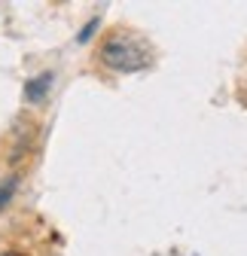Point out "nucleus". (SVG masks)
Wrapping results in <instances>:
<instances>
[{
  "instance_id": "obj_1",
  "label": "nucleus",
  "mask_w": 247,
  "mask_h": 256,
  "mask_svg": "<svg viewBox=\"0 0 247 256\" xmlns=\"http://www.w3.org/2000/svg\"><path fill=\"white\" fill-rule=\"evenodd\" d=\"M98 58L116 74H138L152 64V49L146 40H140L134 34H113L104 40Z\"/></svg>"
},
{
  "instance_id": "obj_2",
  "label": "nucleus",
  "mask_w": 247,
  "mask_h": 256,
  "mask_svg": "<svg viewBox=\"0 0 247 256\" xmlns=\"http://www.w3.org/2000/svg\"><path fill=\"white\" fill-rule=\"evenodd\" d=\"M49 86H52V74H49V70L40 74V76H34V80H28V86H24V101H28V104H40V101H46Z\"/></svg>"
},
{
  "instance_id": "obj_3",
  "label": "nucleus",
  "mask_w": 247,
  "mask_h": 256,
  "mask_svg": "<svg viewBox=\"0 0 247 256\" xmlns=\"http://www.w3.org/2000/svg\"><path fill=\"white\" fill-rule=\"evenodd\" d=\"M16 189H18V177H16V174H10V177H4V180H0V210H4V208L12 202Z\"/></svg>"
},
{
  "instance_id": "obj_4",
  "label": "nucleus",
  "mask_w": 247,
  "mask_h": 256,
  "mask_svg": "<svg viewBox=\"0 0 247 256\" xmlns=\"http://www.w3.org/2000/svg\"><path fill=\"white\" fill-rule=\"evenodd\" d=\"M98 24H101L98 18H92V22H88V24H86V28L80 30V34H76V43H86V40H88V37H92V34H95V30H98Z\"/></svg>"
},
{
  "instance_id": "obj_5",
  "label": "nucleus",
  "mask_w": 247,
  "mask_h": 256,
  "mask_svg": "<svg viewBox=\"0 0 247 256\" xmlns=\"http://www.w3.org/2000/svg\"><path fill=\"white\" fill-rule=\"evenodd\" d=\"M4 256H22V253H12V250H10V253H4Z\"/></svg>"
}]
</instances>
